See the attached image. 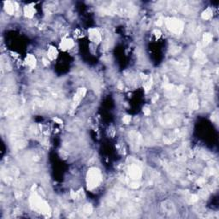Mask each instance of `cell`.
Segmentation results:
<instances>
[{
  "mask_svg": "<svg viewBox=\"0 0 219 219\" xmlns=\"http://www.w3.org/2000/svg\"><path fill=\"white\" fill-rule=\"evenodd\" d=\"M102 180L101 178V172L99 169L97 168H92L87 173V182L88 189H93L96 188L97 186H99L100 181Z\"/></svg>",
  "mask_w": 219,
  "mask_h": 219,
  "instance_id": "obj_1",
  "label": "cell"
},
{
  "mask_svg": "<svg viewBox=\"0 0 219 219\" xmlns=\"http://www.w3.org/2000/svg\"><path fill=\"white\" fill-rule=\"evenodd\" d=\"M167 26L172 32H176V33H178L179 31L182 29V25H181V22H179L176 19H170L169 21H168Z\"/></svg>",
  "mask_w": 219,
  "mask_h": 219,
  "instance_id": "obj_2",
  "label": "cell"
},
{
  "mask_svg": "<svg viewBox=\"0 0 219 219\" xmlns=\"http://www.w3.org/2000/svg\"><path fill=\"white\" fill-rule=\"evenodd\" d=\"M88 34L90 40L92 41L93 43L99 44L101 41V34H100V33L99 32L98 29H96V28H91V29H89Z\"/></svg>",
  "mask_w": 219,
  "mask_h": 219,
  "instance_id": "obj_3",
  "label": "cell"
},
{
  "mask_svg": "<svg viewBox=\"0 0 219 219\" xmlns=\"http://www.w3.org/2000/svg\"><path fill=\"white\" fill-rule=\"evenodd\" d=\"M74 46V41L72 39L70 38H63L62 39L60 43V48L62 50L67 51L71 49Z\"/></svg>",
  "mask_w": 219,
  "mask_h": 219,
  "instance_id": "obj_4",
  "label": "cell"
},
{
  "mask_svg": "<svg viewBox=\"0 0 219 219\" xmlns=\"http://www.w3.org/2000/svg\"><path fill=\"white\" fill-rule=\"evenodd\" d=\"M58 52L56 47L50 46V47L48 48V51H47V58H49L50 60H54L55 58L58 57Z\"/></svg>",
  "mask_w": 219,
  "mask_h": 219,
  "instance_id": "obj_5",
  "label": "cell"
},
{
  "mask_svg": "<svg viewBox=\"0 0 219 219\" xmlns=\"http://www.w3.org/2000/svg\"><path fill=\"white\" fill-rule=\"evenodd\" d=\"M26 64L27 66H28L30 69H34L36 65V58L34 55L29 54L27 55V58H26Z\"/></svg>",
  "mask_w": 219,
  "mask_h": 219,
  "instance_id": "obj_6",
  "label": "cell"
},
{
  "mask_svg": "<svg viewBox=\"0 0 219 219\" xmlns=\"http://www.w3.org/2000/svg\"><path fill=\"white\" fill-rule=\"evenodd\" d=\"M24 13H25L26 16L31 18L34 15V9L32 6H26V7L24 8Z\"/></svg>",
  "mask_w": 219,
  "mask_h": 219,
  "instance_id": "obj_7",
  "label": "cell"
},
{
  "mask_svg": "<svg viewBox=\"0 0 219 219\" xmlns=\"http://www.w3.org/2000/svg\"><path fill=\"white\" fill-rule=\"evenodd\" d=\"M5 4H6V6H5L6 12L9 15H12L14 13V11H15V7H14L13 4L10 3V2H8V3H5Z\"/></svg>",
  "mask_w": 219,
  "mask_h": 219,
  "instance_id": "obj_8",
  "label": "cell"
},
{
  "mask_svg": "<svg viewBox=\"0 0 219 219\" xmlns=\"http://www.w3.org/2000/svg\"><path fill=\"white\" fill-rule=\"evenodd\" d=\"M212 16V11L211 10V9H207V10H205V11H204V13L202 14V17H203V19L205 20L210 19Z\"/></svg>",
  "mask_w": 219,
  "mask_h": 219,
  "instance_id": "obj_9",
  "label": "cell"
},
{
  "mask_svg": "<svg viewBox=\"0 0 219 219\" xmlns=\"http://www.w3.org/2000/svg\"><path fill=\"white\" fill-rule=\"evenodd\" d=\"M211 40H212V35L210 34H206L204 36V42L205 43V44H208V43L211 42Z\"/></svg>",
  "mask_w": 219,
  "mask_h": 219,
  "instance_id": "obj_10",
  "label": "cell"
},
{
  "mask_svg": "<svg viewBox=\"0 0 219 219\" xmlns=\"http://www.w3.org/2000/svg\"><path fill=\"white\" fill-rule=\"evenodd\" d=\"M123 121H124V122H125L126 123H128V122H129V121H130V117H129V116H126V117L123 119Z\"/></svg>",
  "mask_w": 219,
  "mask_h": 219,
  "instance_id": "obj_11",
  "label": "cell"
}]
</instances>
